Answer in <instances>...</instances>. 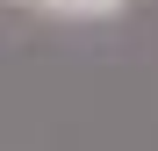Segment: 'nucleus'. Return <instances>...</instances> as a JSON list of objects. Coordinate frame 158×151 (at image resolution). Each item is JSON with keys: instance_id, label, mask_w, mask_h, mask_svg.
Returning <instances> with one entry per match:
<instances>
[{"instance_id": "f257e3e1", "label": "nucleus", "mask_w": 158, "mask_h": 151, "mask_svg": "<svg viewBox=\"0 0 158 151\" xmlns=\"http://www.w3.org/2000/svg\"><path fill=\"white\" fill-rule=\"evenodd\" d=\"M50 15H79V22H94V15H115L122 0H43Z\"/></svg>"}, {"instance_id": "f03ea898", "label": "nucleus", "mask_w": 158, "mask_h": 151, "mask_svg": "<svg viewBox=\"0 0 158 151\" xmlns=\"http://www.w3.org/2000/svg\"><path fill=\"white\" fill-rule=\"evenodd\" d=\"M22 7H43V0H22Z\"/></svg>"}]
</instances>
